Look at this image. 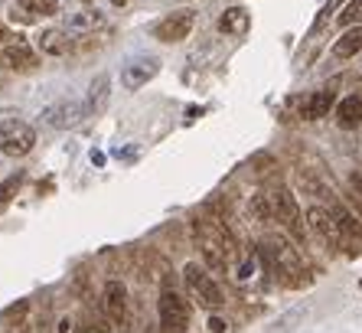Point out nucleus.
<instances>
[{"label":"nucleus","mask_w":362,"mask_h":333,"mask_svg":"<svg viewBox=\"0 0 362 333\" xmlns=\"http://www.w3.org/2000/svg\"><path fill=\"white\" fill-rule=\"evenodd\" d=\"M196 242H199V252L206 265L216 268V271H226L232 265V255H235V242L232 235L216 222H196Z\"/></svg>","instance_id":"f257e3e1"},{"label":"nucleus","mask_w":362,"mask_h":333,"mask_svg":"<svg viewBox=\"0 0 362 333\" xmlns=\"http://www.w3.org/2000/svg\"><path fill=\"white\" fill-rule=\"evenodd\" d=\"M262 259L268 261V268H274L281 278H284L287 284H297L300 281V271H303V265H300V259H297V252H294V245L287 239H281V235H271V239H264L262 242Z\"/></svg>","instance_id":"f03ea898"},{"label":"nucleus","mask_w":362,"mask_h":333,"mask_svg":"<svg viewBox=\"0 0 362 333\" xmlns=\"http://www.w3.org/2000/svg\"><path fill=\"white\" fill-rule=\"evenodd\" d=\"M36 144V131L20 118H7L0 121V154L4 157H23Z\"/></svg>","instance_id":"7ed1b4c3"},{"label":"nucleus","mask_w":362,"mask_h":333,"mask_svg":"<svg viewBox=\"0 0 362 333\" xmlns=\"http://www.w3.org/2000/svg\"><path fill=\"white\" fill-rule=\"evenodd\" d=\"M183 278H186V288L193 291V298L199 300L206 310H216V307H222V291H219V284L212 281V275L206 271L202 265H186V271H183Z\"/></svg>","instance_id":"20e7f679"},{"label":"nucleus","mask_w":362,"mask_h":333,"mask_svg":"<svg viewBox=\"0 0 362 333\" xmlns=\"http://www.w3.org/2000/svg\"><path fill=\"white\" fill-rule=\"evenodd\" d=\"M157 314H160V330L163 333H186V327H189V307H186V300L180 298L173 288H163L160 291Z\"/></svg>","instance_id":"39448f33"},{"label":"nucleus","mask_w":362,"mask_h":333,"mask_svg":"<svg viewBox=\"0 0 362 333\" xmlns=\"http://www.w3.org/2000/svg\"><path fill=\"white\" fill-rule=\"evenodd\" d=\"M157 72H160V59H153V56H137V59H131V62L121 69V82H124V89L137 92V89L151 82Z\"/></svg>","instance_id":"423d86ee"},{"label":"nucleus","mask_w":362,"mask_h":333,"mask_svg":"<svg viewBox=\"0 0 362 333\" xmlns=\"http://www.w3.org/2000/svg\"><path fill=\"white\" fill-rule=\"evenodd\" d=\"M85 118V105L76 98H62L49 108H42V121L49 128H76L78 121Z\"/></svg>","instance_id":"0eeeda50"},{"label":"nucleus","mask_w":362,"mask_h":333,"mask_svg":"<svg viewBox=\"0 0 362 333\" xmlns=\"http://www.w3.org/2000/svg\"><path fill=\"white\" fill-rule=\"evenodd\" d=\"M193 23H196L193 10H177V13H170L167 20H160V23H157L153 36H157L160 43H180V40H186V36H189Z\"/></svg>","instance_id":"6e6552de"},{"label":"nucleus","mask_w":362,"mask_h":333,"mask_svg":"<svg viewBox=\"0 0 362 333\" xmlns=\"http://www.w3.org/2000/svg\"><path fill=\"white\" fill-rule=\"evenodd\" d=\"M271 203H274V219H278V222L284 225L291 235H297V239H300L303 225H300V209H297L294 196H291L287 190H274V193H271Z\"/></svg>","instance_id":"1a4fd4ad"},{"label":"nucleus","mask_w":362,"mask_h":333,"mask_svg":"<svg viewBox=\"0 0 362 333\" xmlns=\"http://www.w3.org/2000/svg\"><path fill=\"white\" fill-rule=\"evenodd\" d=\"M307 222H310V229L320 235L327 245H339V242L346 239L343 229H339V222H337V216H333V209L310 206V209H307Z\"/></svg>","instance_id":"9d476101"},{"label":"nucleus","mask_w":362,"mask_h":333,"mask_svg":"<svg viewBox=\"0 0 362 333\" xmlns=\"http://www.w3.org/2000/svg\"><path fill=\"white\" fill-rule=\"evenodd\" d=\"M105 310H108V317L118 327L127 320V291H124V284L121 281L105 284Z\"/></svg>","instance_id":"9b49d317"},{"label":"nucleus","mask_w":362,"mask_h":333,"mask_svg":"<svg viewBox=\"0 0 362 333\" xmlns=\"http://www.w3.org/2000/svg\"><path fill=\"white\" fill-rule=\"evenodd\" d=\"M0 66H7V69H33L36 56H33V50H30L23 40H17V43H10V46L0 50Z\"/></svg>","instance_id":"f8f14e48"},{"label":"nucleus","mask_w":362,"mask_h":333,"mask_svg":"<svg viewBox=\"0 0 362 333\" xmlns=\"http://www.w3.org/2000/svg\"><path fill=\"white\" fill-rule=\"evenodd\" d=\"M329 108H333V92H329V89L313 92V95H307V98L300 101V115L307 118V121H317V118L329 115Z\"/></svg>","instance_id":"ddd939ff"},{"label":"nucleus","mask_w":362,"mask_h":333,"mask_svg":"<svg viewBox=\"0 0 362 333\" xmlns=\"http://www.w3.org/2000/svg\"><path fill=\"white\" fill-rule=\"evenodd\" d=\"M95 26H101L98 10H76V13H69L66 17V33L85 36V33H95Z\"/></svg>","instance_id":"4468645a"},{"label":"nucleus","mask_w":362,"mask_h":333,"mask_svg":"<svg viewBox=\"0 0 362 333\" xmlns=\"http://www.w3.org/2000/svg\"><path fill=\"white\" fill-rule=\"evenodd\" d=\"M248 26H252V17H248V10H245V7L226 10V13H222V20H219V30H222V33H232V36H242Z\"/></svg>","instance_id":"2eb2a0df"},{"label":"nucleus","mask_w":362,"mask_h":333,"mask_svg":"<svg viewBox=\"0 0 362 333\" xmlns=\"http://www.w3.org/2000/svg\"><path fill=\"white\" fill-rule=\"evenodd\" d=\"M337 121H339V128H356V125H362V98L349 95V98L339 101V105H337Z\"/></svg>","instance_id":"dca6fc26"},{"label":"nucleus","mask_w":362,"mask_h":333,"mask_svg":"<svg viewBox=\"0 0 362 333\" xmlns=\"http://www.w3.org/2000/svg\"><path fill=\"white\" fill-rule=\"evenodd\" d=\"M356 52H362V26H356V30L343 33L337 40V46H333V56L337 59H353Z\"/></svg>","instance_id":"f3484780"},{"label":"nucleus","mask_w":362,"mask_h":333,"mask_svg":"<svg viewBox=\"0 0 362 333\" xmlns=\"http://www.w3.org/2000/svg\"><path fill=\"white\" fill-rule=\"evenodd\" d=\"M111 75H105L101 72L98 79H95L92 82V92H88V108L95 111V115H98V111H105V105H108V95H111Z\"/></svg>","instance_id":"a211bd4d"},{"label":"nucleus","mask_w":362,"mask_h":333,"mask_svg":"<svg viewBox=\"0 0 362 333\" xmlns=\"http://www.w3.org/2000/svg\"><path fill=\"white\" fill-rule=\"evenodd\" d=\"M40 50L49 52V56H66V52H69L66 30H46V33L40 36Z\"/></svg>","instance_id":"6ab92c4d"},{"label":"nucleus","mask_w":362,"mask_h":333,"mask_svg":"<svg viewBox=\"0 0 362 333\" xmlns=\"http://www.w3.org/2000/svg\"><path fill=\"white\" fill-rule=\"evenodd\" d=\"M23 10L36 13V17H52V13H59V0H17Z\"/></svg>","instance_id":"aec40b11"},{"label":"nucleus","mask_w":362,"mask_h":333,"mask_svg":"<svg viewBox=\"0 0 362 333\" xmlns=\"http://www.w3.org/2000/svg\"><path fill=\"white\" fill-rule=\"evenodd\" d=\"M333 216H337L339 229H343V235H356V239H362V225L356 222V216H349L343 206H333Z\"/></svg>","instance_id":"412c9836"},{"label":"nucleus","mask_w":362,"mask_h":333,"mask_svg":"<svg viewBox=\"0 0 362 333\" xmlns=\"http://www.w3.org/2000/svg\"><path fill=\"white\" fill-rule=\"evenodd\" d=\"M362 23V0H349L346 10L339 13V26H356Z\"/></svg>","instance_id":"4be33fe9"},{"label":"nucleus","mask_w":362,"mask_h":333,"mask_svg":"<svg viewBox=\"0 0 362 333\" xmlns=\"http://www.w3.org/2000/svg\"><path fill=\"white\" fill-rule=\"evenodd\" d=\"M20 180H23V176H7V180H4V184H0V206H4V203H10L13 200V193L20 190Z\"/></svg>","instance_id":"5701e85b"},{"label":"nucleus","mask_w":362,"mask_h":333,"mask_svg":"<svg viewBox=\"0 0 362 333\" xmlns=\"http://www.w3.org/2000/svg\"><path fill=\"white\" fill-rule=\"evenodd\" d=\"M339 4H343V0H329L327 7H323V13H320V17H317V30H320V26H323V23H327V17H329V13H333V10H337V7H339Z\"/></svg>","instance_id":"b1692460"},{"label":"nucleus","mask_w":362,"mask_h":333,"mask_svg":"<svg viewBox=\"0 0 362 333\" xmlns=\"http://www.w3.org/2000/svg\"><path fill=\"white\" fill-rule=\"evenodd\" d=\"M209 327H212V330H216V333H222V330H226V324H222L219 317H212V320H209Z\"/></svg>","instance_id":"393cba45"},{"label":"nucleus","mask_w":362,"mask_h":333,"mask_svg":"<svg viewBox=\"0 0 362 333\" xmlns=\"http://www.w3.org/2000/svg\"><path fill=\"white\" fill-rule=\"evenodd\" d=\"M59 333H72V324H69V320H62V330Z\"/></svg>","instance_id":"a878e982"},{"label":"nucleus","mask_w":362,"mask_h":333,"mask_svg":"<svg viewBox=\"0 0 362 333\" xmlns=\"http://www.w3.org/2000/svg\"><path fill=\"white\" fill-rule=\"evenodd\" d=\"M111 4H115V7H124V4H127V0H111Z\"/></svg>","instance_id":"bb28decb"},{"label":"nucleus","mask_w":362,"mask_h":333,"mask_svg":"<svg viewBox=\"0 0 362 333\" xmlns=\"http://www.w3.org/2000/svg\"><path fill=\"white\" fill-rule=\"evenodd\" d=\"M353 184H356V186H362V176H353Z\"/></svg>","instance_id":"cd10ccee"},{"label":"nucleus","mask_w":362,"mask_h":333,"mask_svg":"<svg viewBox=\"0 0 362 333\" xmlns=\"http://www.w3.org/2000/svg\"><path fill=\"white\" fill-rule=\"evenodd\" d=\"M147 333H157V330H147Z\"/></svg>","instance_id":"c85d7f7f"},{"label":"nucleus","mask_w":362,"mask_h":333,"mask_svg":"<svg viewBox=\"0 0 362 333\" xmlns=\"http://www.w3.org/2000/svg\"><path fill=\"white\" fill-rule=\"evenodd\" d=\"M0 36H4V33H0Z\"/></svg>","instance_id":"c756f323"}]
</instances>
